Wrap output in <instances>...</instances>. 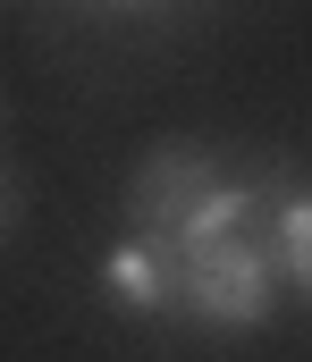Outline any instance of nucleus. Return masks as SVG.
Segmentation results:
<instances>
[{"instance_id": "nucleus-5", "label": "nucleus", "mask_w": 312, "mask_h": 362, "mask_svg": "<svg viewBox=\"0 0 312 362\" xmlns=\"http://www.w3.org/2000/svg\"><path fill=\"white\" fill-rule=\"evenodd\" d=\"M253 211H262V185H228V177H219V185H211V202L178 228V236H169V245H178V262H186V253H211V245H228V236H245V219H253Z\"/></svg>"}, {"instance_id": "nucleus-1", "label": "nucleus", "mask_w": 312, "mask_h": 362, "mask_svg": "<svg viewBox=\"0 0 312 362\" xmlns=\"http://www.w3.org/2000/svg\"><path fill=\"white\" fill-rule=\"evenodd\" d=\"M279 286H287V278H279L270 245H262L253 228L228 236V245H211V253H186V312L211 320V329H262Z\"/></svg>"}, {"instance_id": "nucleus-2", "label": "nucleus", "mask_w": 312, "mask_h": 362, "mask_svg": "<svg viewBox=\"0 0 312 362\" xmlns=\"http://www.w3.org/2000/svg\"><path fill=\"white\" fill-rule=\"evenodd\" d=\"M211 185H219V169H211L195 144H161V152L135 169V185H127V211H135V228H144V236H152V228H161V236H178V228L211 202Z\"/></svg>"}, {"instance_id": "nucleus-6", "label": "nucleus", "mask_w": 312, "mask_h": 362, "mask_svg": "<svg viewBox=\"0 0 312 362\" xmlns=\"http://www.w3.org/2000/svg\"><path fill=\"white\" fill-rule=\"evenodd\" d=\"M8 202H17V185H8V177H0V219H8Z\"/></svg>"}, {"instance_id": "nucleus-7", "label": "nucleus", "mask_w": 312, "mask_h": 362, "mask_svg": "<svg viewBox=\"0 0 312 362\" xmlns=\"http://www.w3.org/2000/svg\"><path fill=\"white\" fill-rule=\"evenodd\" d=\"M102 8H152V0H102Z\"/></svg>"}, {"instance_id": "nucleus-3", "label": "nucleus", "mask_w": 312, "mask_h": 362, "mask_svg": "<svg viewBox=\"0 0 312 362\" xmlns=\"http://www.w3.org/2000/svg\"><path fill=\"white\" fill-rule=\"evenodd\" d=\"M102 295L118 312H178L186 303V262H178V245L169 236H127V245H110L102 262Z\"/></svg>"}, {"instance_id": "nucleus-4", "label": "nucleus", "mask_w": 312, "mask_h": 362, "mask_svg": "<svg viewBox=\"0 0 312 362\" xmlns=\"http://www.w3.org/2000/svg\"><path fill=\"white\" fill-rule=\"evenodd\" d=\"M262 245H270L279 278L312 295V185H279V194H270V236H262Z\"/></svg>"}]
</instances>
